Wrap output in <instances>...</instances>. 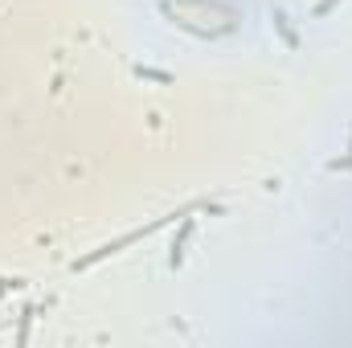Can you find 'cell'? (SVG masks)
Segmentation results:
<instances>
[{"label":"cell","mask_w":352,"mask_h":348,"mask_svg":"<svg viewBox=\"0 0 352 348\" xmlns=\"http://www.w3.org/2000/svg\"><path fill=\"white\" fill-rule=\"evenodd\" d=\"M135 74H140V78H148V83L173 87V74H168V70H156V66H135Z\"/></svg>","instance_id":"obj_3"},{"label":"cell","mask_w":352,"mask_h":348,"mask_svg":"<svg viewBox=\"0 0 352 348\" xmlns=\"http://www.w3.org/2000/svg\"><path fill=\"white\" fill-rule=\"evenodd\" d=\"M336 4H340V0H316V4H311V17H328Z\"/></svg>","instance_id":"obj_5"},{"label":"cell","mask_w":352,"mask_h":348,"mask_svg":"<svg viewBox=\"0 0 352 348\" xmlns=\"http://www.w3.org/2000/svg\"><path fill=\"white\" fill-rule=\"evenodd\" d=\"M29 324H33V307L21 316V332H16V345H25V340H29Z\"/></svg>","instance_id":"obj_4"},{"label":"cell","mask_w":352,"mask_h":348,"mask_svg":"<svg viewBox=\"0 0 352 348\" xmlns=\"http://www.w3.org/2000/svg\"><path fill=\"white\" fill-rule=\"evenodd\" d=\"M270 21H274V29H278V37L287 41V50H299V33L291 29V17H287L283 8H274V12H270Z\"/></svg>","instance_id":"obj_2"},{"label":"cell","mask_w":352,"mask_h":348,"mask_svg":"<svg viewBox=\"0 0 352 348\" xmlns=\"http://www.w3.org/2000/svg\"><path fill=\"white\" fill-rule=\"evenodd\" d=\"M188 238H192V213H184V221H180V230H176L173 246H168V266H184V246H188Z\"/></svg>","instance_id":"obj_1"}]
</instances>
